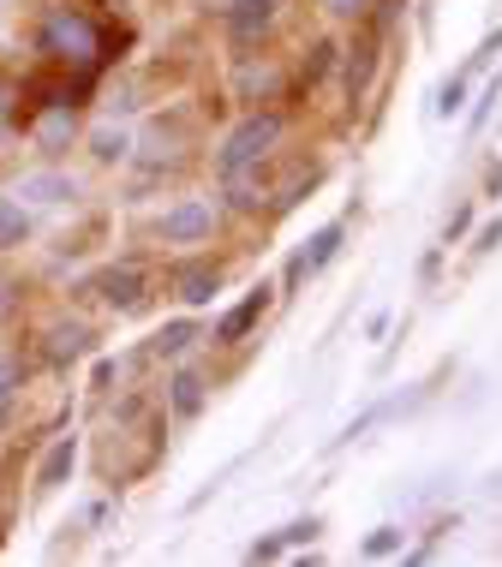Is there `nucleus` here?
Returning a JSON list of instances; mask_svg holds the SVG:
<instances>
[{
  "label": "nucleus",
  "instance_id": "nucleus-11",
  "mask_svg": "<svg viewBox=\"0 0 502 567\" xmlns=\"http://www.w3.org/2000/svg\"><path fill=\"white\" fill-rule=\"evenodd\" d=\"M90 347H96V334H90L84 323H54L49 334H42V364H54V371H66V364H79Z\"/></svg>",
  "mask_w": 502,
  "mask_h": 567
},
{
  "label": "nucleus",
  "instance_id": "nucleus-19",
  "mask_svg": "<svg viewBox=\"0 0 502 567\" xmlns=\"http://www.w3.org/2000/svg\"><path fill=\"white\" fill-rule=\"evenodd\" d=\"M24 389V359H12V352H0V424H7L12 401H19Z\"/></svg>",
  "mask_w": 502,
  "mask_h": 567
},
{
  "label": "nucleus",
  "instance_id": "nucleus-4",
  "mask_svg": "<svg viewBox=\"0 0 502 567\" xmlns=\"http://www.w3.org/2000/svg\"><path fill=\"white\" fill-rule=\"evenodd\" d=\"M287 0H227L222 7V37L234 42V49H264L269 30L281 24Z\"/></svg>",
  "mask_w": 502,
  "mask_h": 567
},
{
  "label": "nucleus",
  "instance_id": "nucleus-15",
  "mask_svg": "<svg viewBox=\"0 0 502 567\" xmlns=\"http://www.w3.org/2000/svg\"><path fill=\"white\" fill-rule=\"evenodd\" d=\"M335 66H341V42H335V37H317L311 49H306V60H299V84H324Z\"/></svg>",
  "mask_w": 502,
  "mask_h": 567
},
{
  "label": "nucleus",
  "instance_id": "nucleus-12",
  "mask_svg": "<svg viewBox=\"0 0 502 567\" xmlns=\"http://www.w3.org/2000/svg\"><path fill=\"white\" fill-rule=\"evenodd\" d=\"M341 239H347V221H329V227H317V239L306 245V251L294 257V269L299 275H324L335 264V251H341Z\"/></svg>",
  "mask_w": 502,
  "mask_h": 567
},
{
  "label": "nucleus",
  "instance_id": "nucleus-17",
  "mask_svg": "<svg viewBox=\"0 0 502 567\" xmlns=\"http://www.w3.org/2000/svg\"><path fill=\"white\" fill-rule=\"evenodd\" d=\"M84 144H90V156H96V162H126L132 156V132L126 126H96Z\"/></svg>",
  "mask_w": 502,
  "mask_h": 567
},
{
  "label": "nucleus",
  "instance_id": "nucleus-30",
  "mask_svg": "<svg viewBox=\"0 0 502 567\" xmlns=\"http://www.w3.org/2000/svg\"><path fill=\"white\" fill-rule=\"evenodd\" d=\"M484 197H502V156L484 167Z\"/></svg>",
  "mask_w": 502,
  "mask_h": 567
},
{
  "label": "nucleus",
  "instance_id": "nucleus-2",
  "mask_svg": "<svg viewBox=\"0 0 502 567\" xmlns=\"http://www.w3.org/2000/svg\"><path fill=\"white\" fill-rule=\"evenodd\" d=\"M281 137H287V114H281V109H252L234 132L222 137V150H216V179L264 174V162L281 150Z\"/></svg>",
  "mask_w": 502,
  "mask_h": 567
},
{
  "label": "nucleus",
  "instance_id": "nucleus-20",
  "mask_svg": "<svg viewBox=\"0 0 502 567\" xmlns=\"http://www.w3.org/2000/svg\"><path fill=\"white\" fill-rule=\"evenodd\" d=\"M401 549H407V532H401V526H377L371 538L359 544V556H371V561H389V556H401Z\"/></svg>",
  "mask_w": 502,
  "mask_h": 567
},
{
  "label": "nucleus",
  "instance_id": "nucleus-10",
  "mask_svg": "<svg viewBox=\"0 0 502 567\" xmlns=\"http://www.w3.org/2000/svg\"><path fill=\"white\" fill-rule=\"evenodd\" d=\"M12 197H19V204L54 209V204H72V197H79V179L60 174V167H37V174H24L19 186H12Z\"/></svg>",
  "mask_w": 502,
  "mask_h": 567
},
{
  "label": "nucleus",
  "instance_id": "nucleus-31",
  "mask_svg": "<svg viewBox=\"0 0 502 567\" xmlns=\"http://www.w3.org/2000/svg\"><path fill=\"white\" fill-rule=\"evenodd\" d=\"M496 245H502V221H491V227H484V234H479V245H473V251H496Z\"/></svg>",
  "mask_w": 502,
  "mask_h": 567
},
{
  "label": "nucleus",
  "instance_id": "nucleus-13",
  "mask_svg": "<svg viewBox=\"0 0 502 567\" xmlns=\"http://www.w3.org/2000/svg\"><path fill=\"white\" fill-rule=\"evenodd\" d=\"M79 472V436H60L49 454H42V466H37V489H60Z\"/></svg>",
  "mask_w": 502,
  "mask_h": 567
},
{
  "label": "nucleus",
  "instance_id": "nucleus-26",
  "mask_svg": "<svg viewBox=\"0 0 502 567\" xmlns=\"http://www.w3.org/2000/svg\"><path fill=\"white\" fill-rule=\"evenodd\" d=\"M246 556H252V561H281V556H287V538H281V532H276V538H257Z\"/></svg>",
  "mask_w": 502,
  "mask_h": 567
},
{
  "label": "nucleus",
  "instance_id": "nucleus-6",
  "mask_svg": "<svg viewBox=\"0 0 502 567\" xmlns=\"http://www.w3.org/2000/svg\"><path fill=\"white\" fill-rule=\"evenodd\" d=\"M167 281H174V299L186 305V311H204V305H216V293H222V264L216 257H180V264L167 269Z\"/></svg>",
  "mask_w": 502,
  "mask_h": 567
},
{
  "label": "nucleus",
  "instance_id": "nucleus-23",
  "mask_svg": "<svg viewBox=\"0 0 502 567\" xmlns=\"http://www.w3.org/2000/svg\"><path fill=\"white\" fill-rule=\"evenodd\" d=\"M311 186H317V167H299V174H294V179H287V186H281L276 209H294V204H299V197H306Z\"/></svg>",
  "mask_w": 502,
  "mask_h": 567
},
{
  "label": "nucleus",
  "instance_id": "nucleus-29",
  "mask_svg": "<svg viewBox=\"0 0 502 567\" xmlns=\"http://www.w3.org/2000/svg\"><path fill=\"white\" fill-rule=\"evenodd\" d=\"M12 311H19V287H12V281H0V323H7Z\"/></svg>",
  "mask_w": 502,
  "mask_h": 567
},
{
  "label": "nucleus",
  "instance_id": "nucleus-24",
  "mask_svg": "<svg viewBox=\"0 0 502 567\" xmlns=\"http://www.w3.org/2000/svg\"><path fill=\"white\" fill-rule=\"evenodd\" d=\"M496 54H502V24H496V30H491V37H484V42H479V49H473V60H467V66H461V72H467V79H473V72H484V66H491V60H496Z\"/></svg>",
  "mask_w": 502,
  "mask_h": 567
},
{
  "label": "nucleus",
  "instance_id": "nucleus-32",
  "mask_svg": "<svg viewBox=\"0 0 502 567\" xmlns=\"http://www.w3.org/2000/svg\"><path fill=\"white\" fill-rule=\"evenodd\" d=\"M389 323H395V317H389V311H377L371 323H365V334H371V341H383V334H389Z\"/></svg>",
  "mask_w": 502,
  "mask_h": 567
},
{
  "label": "nucleus",
  "instance_id": "nucleus-8",
  "mask_svg": "<svg viewBox=\"0 0 502 567\" xmlns=\"http://www.w3.org/2000/svg\"><path fill=\"white\" fill-rule=\"evenodd\" d=\"M24 132H30V144H37L42 156H60V150L79 137V114H72V102H42V114H30Z\"/></svg>",
  "mask_w": 502,
  "mask_h": 567
},
{
  "label": "nucleus",
  "instance_id": "nucleus-5",
  "mask_svg": "<svg viewBox=\"0 0 502 567\" xmlns=\"http://www.w3.org/2000/svg\"><path fill=\"white\" fill-rule=\"evenodd\" d=\"M209 234H216V204H209V197H180V204H167L162 221H156L162 245H204Z\"/></svg>",
  "mask_w": 502,
  "mask_h": 567
},
{
  "label": "nucleus",
  "instance_id": "nucleus-22",
  "mask_svg": "<svg viewBox=\"0 0 502 567\" xmlns=\"http://www.w3.org/2000/svg\"><path fill=\"white\" fill-rule=\"evenodd\" d=\"M496 102H502V79H491V84H484L479 90V102H473V114H467V132H484V126H491V114H496Z\"/></svg>",
  "mask_w": 502,
  "mask_h": 567
},
{
  "label": "nucleus",
  "instance_id": "nucleus-14",
  "mask_svg": "<svg viewBox=\"0 0 502 567\" xmlns=\"http://www.w3.org/2000/svg\"><path fill=\"white\" fill-rule=\"evenodd\" d=\"M197 341H204V334H197L192 317H174V323H162V329H156V347H150V352H156V359H186Z\"/></svg>",
  "mask_w": 502,
  "mask_h": 567
},
{
  "label": "nucleus",
  "instance_id": "nucleus-25",
  "mask_svg": "<svg viewBox=\"0 0 502 567\" xmlns=\"http://www.w3.org/2000/svg\"><path fill=\"white\" fill-rule=\"evenodd\" d=\"M317 532H324V519H317V514H299V519H294V526H287V532H281V538H287V549H299V544H311V538H317Z\"/></svg>",
  "mask_w": 502,
  "mask_h": 567
},
{
  "label": "nucleus",
  "instance_id": "nucleus-7",
  "mask_svg": "<svg viewBox=\"0 0 502 567\" xmlns=\"http://www.w3.org/2000/svg\"><path fill=\"white\" fill-rule=\"evenodd\" d=\"M269 305H276V287H269V281H257L246 299H239V305H227V311L216 317V334H209V341H216V347H239V341H252V329L269 317Z\"/></svg>",
  "mask_w": 502,
  "mask_h": 567
},
{
  "label": "nucleus",
  "instance_id": "nucleus-27",
  "mask_svg": "<svg viewBox=\"0 0 502 567\" xmlns=\"http://www.w3.org/2000/svg\"><path fill=\"white\" fill-rule=\"evenodd\" d=\"M467 234H473V209H454V216H449V227H443V245L467 239Z\"/></svg>",
  "mask_w": 502,
  "mask_h": 567
},
{
  "label": "nucleus",
  "instance_id": "nucleus-16",
  "mask_svg": "<svg viewBox=\"0 0 502 567\" xmlns=\"http://www.w3.org/2000/svg\"><path fill=\"white\" fill-rule=\"evenodd\" d=\"M30 245V209L19 197H0V251H19Z\"/></svg>",
  "mask_w": 502,
  "mask_h": 567
},
{
  "label": "nucleus",
  "instance_id": "nucleus-1",
  "mask_svg": "<svg viewBox=\"0 0 502 567\" xmlns=\"http://www.w3.org/2000/svg\"><path fill=\"white\" fill-rule=\"evenodd\" d=\"M37 49L54 60V66H72L79 79L90 84L102 66H114V30L102 24V19H90L84 7H66V0H54L49 12H42V24H37Z\"/></svg>",
  "mask_w": 502,
  "mask_h": 567
},
{
  "label": "nucleus",
  "instance_id": "nucleus-21",
  "mask_svg": "<svg viewBox=\"0 0 502 567\" xmlns=\"http://www.w3.org/2000/svg\"><path fill=\"white\" fill-rule=\"evenodd\" d=\"M467 109V72H449L443 84H437V120H454Z\"/></svg>",
  "mask_w": 502,
  "mask_h": 567
},
{
  "label": "nucleus",
  "instance_id": "nucleus-18",
  "mask_svg": "<svg viewBox=\"0 0 502 567\" xmlns=\"http://www.w3.org/2000/svg\"><path fill=\"white\" fill-rule=\"evenodd\" d=\"M239 96H246V102H269V96H276V66H269V60L257 66V60L246 54V66H239Z\"/></svg>",
  "mask_w": 502,
  "mask_h": 567
},
{
  "label": "nucleus",
  "instance_id": "nucleus-9",
  "mask_svg": "<svg viewBox=\"0 0 502 567\" xmlns=\"http://www.w3.org/2000/svg\"><path fill=\"white\" fill-rule=\"evenodd\" d=\"M204 406H209V377L197 364H174V377H167V412L180 424H192Z\"/></svg>",
  "mask_w": 502,
  "mask_h": 567
},
{
  "label": "nucleus",
  "instance_id": "nucleus-3",
  "mask_svg": "<svg viewBox=\"0 0 502 567\" xmlns=\"http://www.w3.org/2000/svg\"><path fill=\"white\" fill-rule=\"evenodd\" d=\"M150 287H156V275H150V264H139V257H120V264H109L96 275V281L84 287V293H96L109 311L120 317H132V311H144L150 305Z\"/></svg>",
  "mask_w": 502,
  "mask_h": 567
},
{
  "label": "nucleus",
  "instance_id": "nucleus-28",
  "mask_svg": "<svg viewBox=\"0 0 502 567\" xmlns=\"http://www.w3.org/2000/svg\"><path fill=\"white\" fill-rule=\"evenodd\" d=\"M365 7L371 0H324V12H335V19H365Z\"/></svg>",
  "mask_w": 502,
  "mask_h": 567
}]
</instances>
